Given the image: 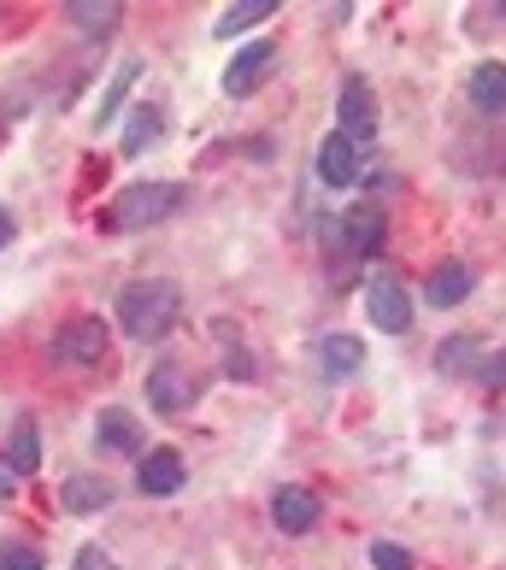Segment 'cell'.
Segmentation results:
<instances>
[{
	"instance_id": "obj_21",
	"label": "cell",
	"mask_w": 506,
	"mask_h": 570,
	"mask_svg": "<svg viewBox=\"0 0 506 570\" xmlns=\"http://www.w3.org/2000/svg\"><path fill=\"white\" fill-rule=\"evenodd\" d=\"M159 130H165L159 107H147V100H142V107H136V118H130V130H124V147H118V154H124V159H136L142 147L154 141V136H159Z\"/></svg>"
},
{
	"instance_id": "obj_28",
	"label": "cell",
	"mask_w": 506,
	"mask_h": 570,
	"mask_svg": "<svg viewBox=\"0 0 506 570\" xmlns=\"http://www.w3.org/2000/svg\"><path fill=\"white\" fill-rule=\"evenodd\" d=\"M12 242V218H7V206H0V247Z\"/></svg>"
},
{
	"instance_id": "obj_4",
	"label": "cell",
	"mask_w": 506,
	"mask_h": 570,
	"mask_svg": "<svg viewBox=\"0 0 506 570\" xmlns=\"http://www.w3.org/2000/svg\"><path fill=\"white\" fill-rule=\"evenodd\" d=\"M383 236H389V218H383V206H371V200L348 206V218L335 224V242H342L353 259H377V253H383Z\"/></svg>"
},
{
	"instance_id": "obj_25",
	"label": "cell",
	"mask_w": 506,
	"mask_h": 570,
	"mask_svg": "<svg viewBox=\"0 0 506 570\" xmlns=\"http://www.w3.org/2000/svg\"><path fill=\"white\" fill-rule=\"evenodd\" d=\"M371 570H412V553H407V547H395V541H377L371 547Z\"/></svg>"
},
{
	"instance_id": "obj_2",
	"label": "cell",
	"mask_w": 506,
	"mask_h": 570,
	"mask_svg": "<svg viewBox=\"0 0 506 570\" xmlns=\"http://www.w3.org/2000/svg\"><path fill=\"white\" fill-rule=\"evenodd\" d=\"M183 206H188V188L183 183H130L107 206V229H147V224L177 218Z\"/></svg>"
},
{
	"instance_id": "obj_20",
	"label": "cell",
	"mask_w": 506,
	"mask_h": 570,
	"mask_svg": "<svg viewBox=\"0 0 506 570\" xmlns=\"http://www.w3.org/2000/svg\"><path fill=\"white\" fill-rule=\"evenodd\" d=\"M136 77H142V66H136V59H124V66H118V77H113V89L100 95V107H95V124H100V130H107V124L124 112V95L136 89Z\"/></svg>"
},
{
	"instance_id": "obj_16",
	"label": "cell",
	"mask_w": 506,
	"mask_h": 570,
	"mask_svg": "<svg viewBox=\"0 0 506 570\" xmlns=\"http://www.w3.org/2000/svg\"><path fill=\"white\" fill-rule=\"evenodd\" d=\"M425 294H430V306H459V301L471 294V271L459 265V259L436 265V271H430V283H425Z\"/></svg>"
},
{
	"instance_id": "obj_5",
	"label": "cell",
	"mask_w": 506,
	"mask_h": 570,
	"mask_svg": "<svg viewBox=\"0 0 506 570\" xmlns=\"http://www.w3.org/2000/svg\"><path fill=\"white\" fill-rule=\"evenodd\" d=\"M366 318L383 335H407L412 330V301H407V288H400L389 271H383V277H371V288H366Z\"/></svg>"
},
{
	"instance_id": "obj_26",
	"label": "cell",
	"mask_w": 506,
	"mask_h": 570,
	"mask_svg": "<svg viewBox=\"0 0 506 570\" xmlns=\"http://www.w3.org/2000/svg\"><path fill=\"white\" fill-rule=\"evenodd\" d=\"M471 376H477L483 389H506V347L489 353V358H477V371H471Z\"/></svg>"
},
{
	"instance_id": "obj_15",
	"label": "cell",
	"mask_w": 506,
	"mask_h": 570,
	"mask_svg": "<svg viewBox=\"0 0 506 570\" xmlns=\"http://www.w3.org/2000/svg\"><path fill=\"white\" fill-rule=\"evenodd\" d=\"M36 464H41L36 417H18V424H12V448H7V476H36Z\"/></svg>"
},
{
	"instance_id": "obj_1",
	"label": "cell",
	"mask_w": 506,
	"mask_h": 570,
	"mask_svg": "<svg viewBox=\"0 0 506 570\" xmlns=\"http://www.w3.org/2000/svg\"><path fill=\"white\" fill-rule=\"evenodd\" d=\"M177 312H183V288L172 277H136L118 294V324L130 342H159L177 324Z\"/></svg>"
},
{
	"instance_id": "obj_24",
	"label": "cell",
	"mask_w": 506,
	"mask_h": 570,
	"mask_svg": "<svg viewBox=\"0 0 506 570\" xmlns=\"http://www.w3.org/2000/svg\"><path fill=\"white\" fill-rule=\"evenodd\" d=\"M0 570H48V564H41V553L25 541H0Z\"/></svg>"
},
{
	"instance_id": "obj_10",
	"label": "cell",
	"mask_w": 506,
	"mask_h": 570,
	"mask_svg": "<svg viewBox=\"0 0 506 570\" xmlns=\"http://www.w3.org/2000/svg\"><path fill=\"white\" fill-rule=\"evenodd\" d=\"M319 183H330V188L360 183V141H348L342 130H330L319 141Z\"/></svg>"
},
{
	"instance_id": "obj_30",
	"label": "cell",
	"mask_w": 506,
	"mask_h": 570,
	"mask_svg": "<svg viewBox=\"0 0 506 570\" xmlns=\"http://www.w3.org/2000/svg\"><path fill=\"white\" fill-rule=\"evenodd\" d=\"M489 12H500V18H506V0H500V7H489Z\"/></svg>"
},
{
	"instance_id": "obj_3",
	"label": "cell",
	"mask_w": 506,
	"mask_h": 570,
	"mask_svg": "<svg viewBox=\"0 0 506 570\" xmlns=\"http://www.w3.org/2000/svg\"><path fill=\"white\" fill-rule=\"evenodd\" d=\"M107 347H113L107 318H71L66 330L53 335V358H59V365H100Z\"/></svg>"
},
{
	"instance_id": "obj_29",
	"label": "cell",
	"mask_w": 506,
	"mask_h": 570,
	"mask_svg": "<svg viewBox=\"0 0 506 570\" xmlns=\"http://www.w3.org/2000/svg\"><path fill=\"white\" fill-rule=\"evenodd\" d=\"M12 494V482H7V464H0V500H7Z\"/></svg>"
},
{
	"instance_id": "obj_12",
	"label": "cell",
	"mask_w": 506,
	"mask_h": 570,
	"mask_svg": "<svg viewBox=\"0 0 506 570\" xmlns=\"http://www.w3.org/2000/svg\"><path fill=\"white\" fill-rule=\"evenodd\" d=\"M95 448L100 453H124V459H142L147 448H142V424L130 412H118V406H107L95 417Z\"/></svg>"
},
{
	"instance_id": "obj_14",
	"label": "cell",
	"mask_w": 506,
	"mask_h": 570,
	"mask_svg": "<svg viewBox=\"0 0 506 570\" xmlns=\"http://www.w3.org/2000/svg\"><path fill=\"white\" fill-rule=\"evenodd\" d=\"M471 107L489 112V118H506V66L500 59H483L471 71Z\"/></svg>"
},
{
	"instance_id": "obj_11",
	"label": "cell",
	"mask_w": 506,
	"mask_h": 570,
	"mask_svg": "<svg viewBox=\"0 0 506 570\" xmlns=\"http://www.w3.org/2000/svg\"><path fill=\"white\" fill-rule=\"evenodd\" d=\"M136 489H142V494H154V500L177 494V489H183V453H172V448L142 453V464H136Z\"/></svg>"
},
{
	"instance_id": "obj_17",
	"label": "cell",
	"mask_w": 506,
	"mask_h": 570,
	"mask_svg": "<svg viewBox=\"0 0 506 570\" xmlns=\"http://www.w3.org/2000/svg\"><path fill=\"white\" fill-rule=\"evenodd\" d=\"M59 500H66L71 512H107V505H113V482L107 476H71L66 489H59Z\"/></svg>"
},
{
	"instance_id": "obj_18",
	"label": "cell",
	"mask_w": 506,
	"mask_h": 570,
	"mask_svg": "<svg viewBox=\"0 0 506 570\" xmlns=\"http://www.w3.org/2000/svg\"><path fill=\"white\" fill-rule=\"evenodd\" d=\"M271 12H278V0H236V7H224V18H218L213 30H218L224 41H236L242 30H253V24H265Z\"/></svg>"
},
{
	"instance_id": "obj_22",
	"label": "cell",
	"mask_w": 506,
	"mask_h": 570,
	"mask_svg": "<svg viewBox=\"0 0 506 570\" xmlns=\"http://www.w3.org/2000/svg\"><path fill=\"white\" fill-rule=\"evenodd\" d=\"M218 342H224V376H230V383H247V376H253V353L236 335V324H218Z\"/></svg>"
},
{
	"instance_id": "obj_8",
	"label": "cell",
	"mask_w": 506,
	"mask_h": 570,
	"mask_svg": "<svg viewBox=\"0 0 506 570\" xmlns=\"http://www.w3.org/2000/svg\"><path fill=\"white\" fill-rule=\"evenodd\" d=\"M319 518H324V505H319L312 489H294V482H289V489L271 494V523H278L283 535H312V530H319Z\"/></svg>"
},
{
	"instance_id": "obj_19",
	"label": "cell",
	"mask_w": 506,
	"mask_h": 570,
	"mask_svg": "<svg viewBox=\"0 0 506 570\" xmlns=\"http://www.w3.org/2000/svg\"><path fill=\"white\" fill-rule=\"evenodd\" d=\"M118 12H124L118 0H71V7H66V18L77 30H89V36H107L118 24Z\"/></svg>"
},
{
	"instance_id": "obj_7",
	"label": "cell",
	"mask_w": 506,
	"mask_h": 570,
	"mask_svg": "<svg viewBox=\"0 0 506 570\" xmlns=\"http://www.w3.org/2000/svg\"><path fill=\"white\" fill-rule=\"evenodd\" d=\"M271 66H278V41H247V48L224 66V95H230V100L253 95V89L271 77Z\"/></svg>"
},
{
	"instance_id": "obj_6",
	"label": "cell",
	"mask_w": 506,
	"mask_h": 570,
	"mask_svg": "<svg viewBox=\"0 0 506 570\" xmlns=\"http://www.w3.org/2000/svg\"><path fill=\"white\" fill-rule=\"evenodd\" d=\"M195 394H201V383L183 365H172V358H159V365L147 371V400H154V412H165V417L188 412V406H195Z\"/></svg>"
},
{
	"instance_id": "obj_9",
	"label": "cell",
	"mask_w": 506,
	"mask_h": 570,
	"mask_svg": "<svg viewBox=\"0 0 506 570\" xmlns=\"http://www.w3.org/2000/svg\"><path fill=\"white\" fill-rule=\"evenodd\" d=\"M335 118H342V136H348V141H371V136H377V100H371V82H366V77H348V82H342Z\"/></svg>"
},
{
	"instance_id": "obj_27",
	"label": "cell",
	"mask_w": 506,
	"mask_h": 570,
	"mask_svg": "<svg viewBox=\"0 0 506 570\" xmlns=\"http://www.w3.org/2000/svg\"><path fill=\"white\" fill-rule=\"evenodd\" d=\"M77 570H118V564H113V553H107V547L82 541V547H77Z\"/></svg>"
},
{
	"instance_id": "obj_23",
	"label": "cell",
	"mask_w": 506,
	"mask_h": 570,
	"mask_svg": "<svg viewBox=\"0 0 506 570\" xmlns=\"http://www.w3.org/2000/svg\"><path fill=\"white\" fill-rule=\"evenodd\" d=\"M477 335H448V347H441V358H436V365L441 371H477Z\"/></svg>"
},
{
	"instance_id": "obj_13",
	"label": "cell",
	"mask_w": 506,
	"mask_h": 570,
	"mask_svg": "<svg viewBox=\"0 0 506 570\" xmlns=\"http://www.w3.org/2000/svg\"><path fill=\"white\" fill-rule=\"evenodd\" d=\"M360 365H366L360 335H324V342H319V371L330 376V383H342V376H360Z\"/></svg>"
}]
</instances>
